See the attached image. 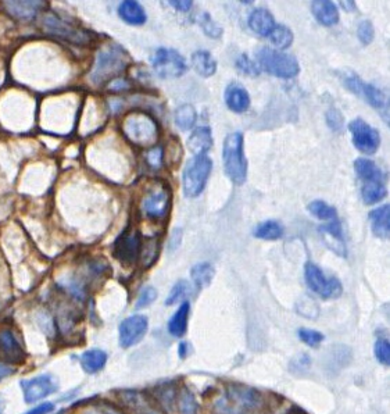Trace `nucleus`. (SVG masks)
I'll return each mask as SVG.
<instances>
[{"instance_id":"nucleus-1","label":"nucleus","mask_w":390,"mask_h":414,"mask_svg":"<svg viewBox=\"0 0 390 414\" xmlns=\"http://www.w3.org/2000/svg\"><path fill=\"white\" fill-rule=\"evenodd\" d=\"M130 64L131 56L124 48L118 45H110L98 53L89 78L96 87H103L104 84L113 81L115 77L121 75Z\"/></svg>"},{"instance_id":"nucleus-2","label":"nucleus","mask_w":390,"mask_h":414,"mask_svg":"<svg viewBox=\"0 0 390 414\" xmlns=\"http://www.w3.org/2000/svg\"><path fill=\"white\" fill-rule=\"evenodd\" d=\"M122 132L125 138L139 146L151 149L158 139V127L156 120L144 111H134L122 120Z\"/></svg>"},{"instance_id":"nucleus-3","label":"nucleus","mask_w":390,"mask_h":414,"mask_svg":"<svg viewBox=\"0 0 390 414\" xmlns=\"http://www.w3.org/2000/svg\"><path fill=\"white\" fill-rule=\"evenodd\" d=\"M222 161L227 177L235 185H244L247 180V160L244 156V135L241 132L228 134L224 141Z\"/></svg>"},{"instance_id":"nucleus-4","label":"nucleus","mask_w":390,"mask_h":414,"mask_svg":"<svg viewBox=\"0 0 390 414\" xmlns=\"http://www.w3.org/2000/svg\"><path fill=\"white\" fill-rule=\"evenodd\" d=\"M256 61L260 70L282 80L294 78L300 73V65L294 56L287 53L261 46L256 52Z\"/></svg>"},{"instance_id":"nucleus-5","label":"nucleus","mask_w":390,"mask_h":414,"mask_svg":"<svg viewBox=\"0 0 390 414\" xmlns=\"http://www.w3.org/2000/svg\"><path fill=\"white\" fill-rule=\"evenodd\" d=\"M343 85L353 92L354 95L363 98L367 104L372 106L374 108L379 110L382 114V117L385 118V121H389L388 118V98L386 95L377 88L372 84H367L364 82L356 73L353 71H343L339 74Z\"/></svg>"},{"instance_id":"nucleus-6","label":"nucleus","mask_w":390,"mask_h":414,"mask_svg":"<svg viewBox=\"0 0 390 414\" xmlns=\"http://www.w3.org/2000/svg\"><path fill=\"white\" fill-rule=\"evenodd\" d=\"M213 161L207 155L195 156L188 161L182 174V185L187 198L199 196L211 174Z\"/></svg>"},{"instance_id":"nucleus-7","label":"nucleus","mask_w":390,"mask_h":414,"mask_svg":"<svg viewBox=\"0 0 390 414\" xmlns=\"http://www.w3.org/2000/svg\"><path fill=\"white\" fill-rule=\"evenodd\" d=\"M171 198L172 195L168 184L160 181L154 182L141 201V210L144 215L153 221L164 220L170 211Z\"/></svg>"},{"instance_id":"nucleus-8","label":"nucleus","mask_w":390,"mask_h":414,"mask_svg":"<svg viewBox=\"0 0 390 414\" xmlns=\"http://www.w3.org/2000/svg\"><path fill=\"white\" fill-rule=\"evenodd\" d=\"M154 74L161 80H174L184 75L188 70L185 57L171 48H158L151 56Z\"/></svg>"},{"instance_id":"nucleus-9","label":"nucleus","mask_w":390,"mask_h":414,"mask_svg":"<svg viewBox=\"0 0 390 414\" xmlns=\"http://www.w3.org/2000/svg\"><path fill=\"white\" fill-rule=\"evenodd\" d=\"M304 278L307 287L324 299H336L343 292L341 281L338 278L327 277L324 271L311 261L304 265Z\"/></svg>"},{"instance_id":"nucleus-10","label":"nucleus","mask_w":390,"mask_h":414,"mask_svg":"<svg viewBox=\"0 0 390 414\" xmlns=\"http://www.w3.org/2000/svg\"><path fill=\"white\" fill-rule=\"evenodd\" d=\"M44 25L45 31L50 35L74 45H88L94 39L89 31L74 25L57 15H46L44 20Z\"/></svg>"},{"instance_id":"nucleus-11","label":"nucleus","mask_w":390,"mask_h":414,"mask_svg":"<svg viewBox=\"0 0 390 414\" xmlns=\"http://www.w3.org/2000/svg\"><path fill=\"white\" fill-rule=\"evenodd\" d=\"M142 235L138 230L127 227L113 245V255L124 265H134L142 253Z\"/></svg>"},{"instance_id":"nucleus-12","label":"nucleus","mask_w":390,"mask_h":414,"mask_svg":"<svg viewBox=\"0 0 390 414\" xmlns=\"http://www.w3.org/2000/svg\"><path fill=\"white\" fill-rule=\"evenodd\" d=\"M348 131L353 135V145L365 155H374L381 145V135L378 130L371 127L363 118H356L348 124Z\"/></svg>"},{"instance_id":"nucleus-13","label":"nucleus","mask_w":390,"mask_h":414,"mask_svg":"<svg viewBox=\"0 0 390 414\" xmlns=\"http://www.w3.org/2000/svg\"><path fill=\"white\" fill-rule=\"evenodd\" d=\"M149 328V320L142 314H134L128 318H125L120 324V345L122 348H131L142 341V338L146 335Z\"/></svg>"},{"instance_id":"nucleus-14","label":"nucleus","mask_w":390,"mask_h":414,"mask_svg":"<svg viewBox=\"0 0 390 414\" xmlns=\"http://www.w3.org/2000/svg\"><path fill=\"white\" fill-rule=\"evenodd\" d=\"M20 387L24 394L25 403H35L56 392L57 385L50 374H42L31 380H23Z\"/></svg>"},{"instance_id":"nucleus-15","label":"nucleus","mask_w":390,"mask_h":414,"mask_svg":"<svg viewBox=\"0 0 390 414\" xmlns=\"http://www.w3.org/2000/svg\"><path fill=\"white\" fill-rule=\"evenodd\" d=\"M25 360V352L14 335V332L8 328L0 330V362L6 364H21Z\"/></svg>"},{"instance_id":"nucleus-16","label":"nucleus","mask_w":390,"mask_h":414,"mask_svg":"<svg viewBox=\"0 0 390 414\" xmlns=\"http://www.w3.org/2000/svg\"><path fill=\"white\" fill-rule=\"evenodd\" d=\"M224 99L227 107L238 114H242L249 110L250 107V95L246 91V88L238 82H232L225 88Z\"/></svg>"},{"instance_id":"nucleus-17","label":"nucleus","mask_w":390,"mask_h":414,"mask_svg":"<svg viewBox=\"0 0 390 414\" xmlns=\"http://www.w3.org/2000/svg\"><path fill=\"white\" fill-rule=\"evenodd\" d=\"M311 11L315 20L325 27H332L339 23V10L334 1H329V0L311 1Z\"/></svg>"},{"instance_id":"nucleus-18","label":"nucleus","mask_w":390,"mask_h":414,"mask_svg":"<svg viewBox=\"0 0 390 414\" xmlns=\"http://www.w3.org/2000/svg\"><path fill=\"white\" fill-rule=\"evenodd\" d=\"M247 24H249L250 30L260 37H268L277 25L274 15L265 8H256L249 15Z\"/></svg>"},{"instance_id":"nucleus-19","label":"nucleus","mask_w":390,"mask_h":414,"mask_svg":"<svg viewBox=\"0 0 390 414\" xmlns=\"http://www.w3.org/2000/svg\"><path fill=\"white\" fill-rule=\"evenodd\" d=\"M189 151L195 156L207 155L213 148V134L210 127H197L188 139Z\"/></svg>"},{"instance_id":"nucleus-20","label":"nucleus","mask_w":390,"mask_h":414,"mask_svg":"<svg viewBox=\"0 0 390 414\" xmlns=\"http://www.w3.org/2000/svg\"><path fill=\"white\" fill-rule=\"evenodd\" d=\"M390 207L389 205H382L377 207L370 213V222L371 230L375 237L388 239L390 234Z\"/></svg>"},{"instance_id":"nucleus-21","label":"nucleus","mask_w":390,"mask_h":414,"mask_svg":"<svg viewBox=\"0 0 390 414\" xmlns=\"http://www.w3.org/2000/svg\"><path fill=\"white\" fill-rule=\"evenodd\" d=\"M118 14L122 21L130 25H144L146 23V11L139 1L125 0L118 6Z\"/></svg>"},{"instance_id":"nucleus-22","label":"nucleus","mask_w":390,"mask_h":414,"mask_svg":"<svg viewBox=\"0 0 390 414\" xmlns=\"http://www.w3.org/2000/svg\"><path fill=\"white\" fill-rule=\"evenodd\" d=\"M354 170L358 178L363 180V182H372V181L385 182V174L377 165V163L370 158H363V157L357 158L354 161Z\"/></svg>"},{"instance_id":"nucleus-23","label":"nucleus","mask_w":390,"mask_h":414,"mask_svg":"<svg viewBox=\"0 0 390 414\" xmlns=\"http://www.w3.org/2000/svg\"><path fill=\"white\" fill-rule=\"evenodd\" d=\"M191 63L196 74L203 78H210L217 71V61L214 60L211 53L207 51H196L191 57Z\"/></svg>"},{"instance_id":"nucleus-24","label":"nucleus","mask_w":390,"mask_h":414,"mask_svg":"<svg viewBox=\"0 0 390 414\" xmlns=\"http://www.w3.org/2000/svg\"><path fill=\"white\" fill-rule=\"evenodd\" d=\"M44 1H6V7L10 14L21 20L34 18L42 8Z\"/></svg>"},{"instance_id":"nucleus-25","label":"nucleus","mask_w":390,"mask_h":414,"mask_svg":"<svg viewBox=\"0 0 390 414\" xmlns=\"http://www.w3.org/2000/svg\"><path fill=\"white\" fill-rule=\"evenodd\" d=\"M191 311V305L189 302H184L180 309L174 313L168 322V331L172 337L181 338L185 335L187 328H188V317Z\"/></svg>"},{"instance_id":"nucleus-26","label":"nucleus","mask_w":390,"mask_h":414,"mask_svg":"<svg viewBox=\"0 0 390 414\" xmlns=\"http://www.w3.org/2000/svg\"><path fill=\"white\" fill-rule=\"evenodd\" d=\"M284 227L281 222L275 221V220H268V221H263L260 224L256 225L253 235L258 239H264V241H277L281 239L284 237Z\"/></svg>"},{"instance_id":"nucleus-27","label":"nucleus","mask_w":390,"mask_h":414,"mask_svg":"<svg viewBox=\"0 0 390 414\" xmlns=\"http://www.w3.org/2000/svg\"><path fill=\"white\" fill-rule=\"evenodd\" d=\"M388 195V189L385 187V182H364L361 188V196L365 205H375L381 201H384Z\"/></svg>"},{"instance_id":"nucleus-28","label":"nucleus","mask_w":390,"mask_h":414,"mask_svg":"<svg viewBox=\"0 0 390 414\" xmlns=\"http://www.w3.org/2000/svg\"><path fill=\"white\" fill-rule=\"evenodd\" d=\"M80 362L82 368L85 370V372L95 374L104 367V364L107 362V353L101 349H91L82 353Z\"/></svg>"},{"instance_id":"nucleus-29","label":"nucleus","mask_w":390,"mask_h":414,"mask_svg":"<svg viewBox=\"0 0 390 414\" xmlns=\"http://www.w3.org/2000/svg\"><path fill=\"white\" fill-rule=\"evenodd\" d=\"M214 274H215L214 267L207 261L197 263L196 265L192 267V271H191L192 281L195 282L197 289H203V288L208 287L214 278Z\"/></svg>"},{"instance_id":"nucleus-30","label":"nucleus","mask_w":390,"mask_h":414,"mask_svg":"<svg viewBox=\"0 0 390 414\" xmlns=\"http://www.w3.org/2000/svg\"><path fill=\"white\" fill-rule=\"evenodd\" d=\"M197 121V111L192 104H184L175 110V124L182 131H189L195 127Z\"/></svg>"},{"instance_id":"nucleus-31","label":"nucleus","mask_w":390,"mask_h":414,"mask_svg":"<svg viewBox=\"0 0 390 414\" xmlns=\"http://www.w3.org/2000/svg\"><path fill=\"white\" fill-rule=\"evenodd\" d=\"M268 38H270L271 44L277 48V51H285V49L291 48L293 39H294L292 30L288 28L287 25H282V24L275 25V28L268 35Z\"/></svg>"},{"instance_id":"nucleus-32","label":"nucleus","mask_w":390,"mask_h":414,"mask_svg":"<svg viewBox=\"0 0 390 414\" xmlns=\"http://www.w3.org/2000/svg\"><path fill=\"white\" fill-rule=\"evenodd\" d=\"M307 210L310 211L311 215H314L315 218L322 220V221H334L338 217L336 208L331 206V205H328L327 202H322V201H314V202H311L307 206Z\"/></svg>"},{"instance_id":"nucleus-33","label":"nucleus","mask_w":390,"mask_h":414,"mask_svg":"<svg viewBox=\"0 0 390 414\" xmlns=\"http://www.w3.org/2000/svg\"><path fill=\"white\" fill-rule=\"evenodd\" d=\"M197 23L201 27L203 32L213 39H218L221 38V35L224 34V30L213 20V17L208 13H201L197 15Z\"/></svg>"},{"instance_id":"nucleus-34","label":"nucleus","mask_w":390,"mask_h":414,"mask_svg":"<svg viewBox=\"0 0 390 414\" xmlns=\"http://www.w3.org/2000/svg\"><path fill=\"white\" fill-rule=\"evenodd\" d=\"M178 406L181 414H197V402L191 391L182 389L178 396Z\"/></svg>"},{"instance_id":"nucleus-35","label":"nucleus","mask_w":390,"mask_h":414,"mask_svg":"<svg viewBox=\"0 0 390 414\" xmlns=\"http://www.w3.org/2000/svg\"><path fill=\"white\" fill-rule=\"evenodd\" d=\"M188 292H189V284H188L185 280L178 281V282L172 287L170 295L167 296V299H165V306H172V305L178 303L180 301H182V299L188 295Z\"/></svg>"},{"instance_id":"nucleus-36","label":"nucleus","mask_w":390,"mask_h":414,"mask_svg":"<svg viewBox=\"0 0 390 414\" xmlns=\"http://www.w3.org/2000/svg\"><path fill=\"white\" fill-rule=\"evenodd\" d=\"M237 68L244 74V75H250V77H257L260 75V67L256 61H253L251 58H249L247 54H241L238 58H237V63H235Z\"/></svg>"},{"instance_id":"nucleus-37","label":"nucleus","mask_w":390,"mask_h":414,"mask_svg":"<svg viewBox=\"0 0 390 414\" xmlns=\"http://www.w3.org/2000/svg\"><path fill=\"white\" fill-rule=\"evenodd\" d=\"M357 37H358V41L365 46L374 41L375 30H374V25L370 20H364L360 23V25L357 28Z\"/></svg>"},{"instance_id":"nucleus-38","label":"nucleus","mask_w":390,"mask_h":414,"mask_svg":"<svg viewBox=\"0 0 390 414\" xmlns=\"http://www.w3.org/2000/svg\"><path fill=\"white\" fill-rule=\"evenodd\" d=\"M311 365V359L308 355L301 353L296 358H293L292 362L289 363V370L294 375H304Z\"/></svg>"},{"instance_id":"nucleus-39","label":"nucleus","mask_w":390,"mask_h":414,"mask_svg":"<svg viewBox=\"0 0 390 414\" xmlns=\"http://www.w3.org/2000/svg\"><path fill=\"white\" fill-rule=\"evenodd\" d=\"M297 334H298V338L306 345H308L311 348H317L325 339V337L321 332L315 331V330H306V328H303V330H298Z\"/></svg>"},{"instance_id":"nucleus-40","label":"nucleus","mask_w":390,"mask_h":414,"mask_svg":"<svg viewBox=\"0 0 390 414\" xmlns=\"http://www.w3.org/2000/svg\"><path fill=\"white\" fill-rule=\"evenodd\" d=\"M375 356L378 362L382 363L384 365H389L390 363V344L386 338H379L375 342Z\"/></svg>"},{"instance_id":"nucleus-41","label":"nucleus","mask_w":390,"mask_h":414,"mask_svg":"<svg viewBox=\"0 0 390 414\" xmlns=\"http://www.w3.org/2000/svg\"><path fill=\"white\" fill-rule=\"evenodd\" d=\"M327 124L334 132H341L344 127V118L338 108H329L327 111Z\"/></svg>"},{"instance_id":"nucleus-42","label":"nucleus","mask_w":390,"mask_h":414,"mask_svg":"<svg viewBox=\"0 0 390 414\" xmlns=\"http://www.w3.org/2000/svg\"><path fill=\"white\" fill-rule=\"evenodd\" d=\"M156 299H157V291L153 287H145L137 299L135 308L145 309L147 306H150Z\"/></svg>"},{"instance_id":"nucleus-43","label":"nucleus","mask_w":390,"mask_h":414,"mask_svg":"<svg viewBox=\"0 0 390 414\" xmlns=\"http://www.w3.org/2000/svg\"><path fill=\"white\" fill-rule=\"evenodd\" d=\"M147 163L153 167V168H158L163 163V158H164V152L161 148L158 146H154L151 148L149 152H147Z\"/></svg>"},{"instance_id":"nucleus-44","label":"nucleus","mask_w":390,"mask_h":414,"mask_svg":"<svg viewBox=\"0 0 390 414\" xmlns=\"http://www.w3.org/2000/svg\"><path fill=\"white\" fill-rule=\"evenodd\" d=\"M167 3L171 7H174L177 11H182V13H188L194 6L192 0H168Z\"/></svg>"},{"instance_id":"nucleus-45","label":"nucleus","mask_w":390,"mask_h":414,"mask_svg":"<svg viewBox=\"0 0 390 414\" xmlns=\"http://www.w3.org/2000/svg\"><path fill=\"white\" fill-rule=\"evenodd\" d=\"M53 410H54V405L51 402H45V403H41L39 406H37L24 414H49Z\"/></svg>"},{"instance_id":"nucleus-46","label":"nucleus","mask_w":390,"mask_h":414,"mask_svg":"<svg viewBox=\"0 0 390 414\" xmlns=\"http://www.w3.org/2000/svg\"><path fill=\"white\" fill-rule=\"evenodd\" d=\"M11 374H13V368H11V365H8V364H6V363L0 362V381L4 380L6 377L11 375Z\"/></svg>"},{"instance_id":"nucleus-47","label":"nucleus","mask_w":390,"mask_h":414,"mask_svg":"<svg viewBox=\"0 0 390 414\" xmlns=\"http://www.w3.org/2000/svg\"><path fill=\"white\" fill-rule=\"evenodd\" d=\"M341 6L346 11H353L356 10V1H341Z\"/></svg>"},{"instance_id":"nucleus-48","label":"nucleus","mask_w":390,"mask_h":414,"mask_svg":"<svg viewBox=\"0 0 390 414\" xmlns=\"http://www.w3.org/2000/svg\"><path fill=\"white\" fill-rule=\"evenodd\" d=\"M187 346H188L187 344H181L180 345V352L178 353H180V358L181 359H185V356H187Z\"/></svg>"},{"instance_id":"nucleus-49","label":"nucleus","mask_w":390,"mask_h":414,"mask_svg":"<svg viewBox=\"0 0 390 414\" xmlns=\"http://www.w3.org/2000/svg\"><path fill=\"white\" fill-rule=\"evenodd\" d=\"M0 414H1V410H0Z\"/></svg>"}]
</instances>
